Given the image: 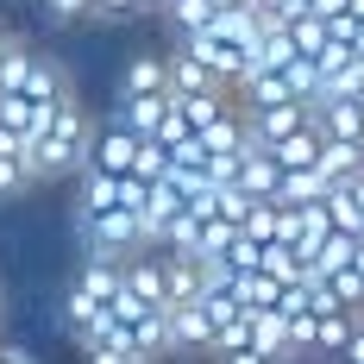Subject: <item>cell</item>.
<instances>
[{"label":"cell","instance_id":"30bf717a","mask_svg":"<svg viewBox=\"0 0 364 364\" xmlns=\"http://www.w3.org/2000/svg\"><path fill=\"white\" fill-rule=\"evenodd\" d=\"M0 364H38V358L26 352V346H6V339H0Z\"/></svg>","mask_w":364,"mask_h":364},{"label":"cell","instance_id":"277c9868","mask_svg":"<svg viewBox=\"0 0 364 364\" xmlns=\"http://www.w3.org/2000/svg\"><path fill=\"white\" fill-rule=\"evenodd\" d=\"M132 95H170V88H164V50H132V57H126V70H119V101H132Z\"/></svg>","mask_w":364,"mask_h":364},{"label":"cell","instance_id":"5b68a950","mask_svg":"<svg viewBox=\"0 0 364 364\" xmlns=\"http://www.w3.org/2000/svg\"><path fill=\"white\" fill-rule=\"evenodd\" d=\"M270 157H277V170H314V157H321V132L301 126V132H289L283 145H270Z\"/></svg>","mask_w":364,"mask_h":364},{"label":"cell","instance_id":"7a4b0ae2","mask_svg":"<svg viewBox=\"0 0 364 364\" xmlns=\"http://www.w3.org/2000/svg\"><path fill=\"white\" fill-rule=\"evenodd\" d=\"M164 113H170V95H132V101L113 95V113H107V119L119 126V132H132V139H157Z\"/></svg>","mask_w":364,"mask_h":364},{"label":"cell","instance_id":"9c48e42d","mask_svg":"<svg viewBox=\"0 0 364 364\" xmlns=\"http://www.w3.org/2000/svg\"><path fill=\"white\" fill-rule=\"evenodd\" d=\"M333 364H364V314L352 321V333H346V346H339V358Z\"/></svg>","mask_w":364,"mask_h":364},{"label":"cell","instance_id":"7c38bea8","mask_svg":"<svg viewBox=\"0 0 364 364\" xmlns=\"http://www.w3.org/2000/svg\"><path fill=\"white\" fill-rule=\"evenodd\" d=\"M13 44H19V32H6V26H0V63L13 57Z\"/></svg>","mask_w":364,"mask_h":364},{"label":"cell","instance_id":"8fae6325","mask_svg":"<svg viewBox=\"0 0 364 364\" xmlns=\"http://www.w3.org/2000/svg\"><path fill=\"white\" fill-rule=\"evenodd\" d=\"M214 364H270V358H257V352H220Z\"/></svg>","mask_w":364,"mask_h":364},{"label":"cell","instance_id":"5bb4252c","mask_svg":"<svg viewBox=\"0 0 364 364\" xmlns=\"http://www.w3.org/2000/svg\"><path fill=\"white\" fill-rule=\"evenodd\" d=\"M157 6H164V0H145V13H157Z\"/></svg>","mask_w":364,"mask_h":364},{"label":"cell","instance_id":"52a82bcc","mask_svg":"<svg viewBox=\"0 0 364 364\" xmlns=\"http://www.w3.org/2000/svg\"><path fill=\"white\" fill-rule=\"evenodd\" d=\"M26 188H38L32 170H26V157H0V201H19Z\"/></svg>","mask_w":364,"mask_h":364},{"label":"cell","instance_id":"3957f363","mask_svg":"<svg viewBox=\"0 0 364 364\" xmlns=\"http://www.w3.org/2000/svg\"><path fill=\"white\" fill-rule=\"evenodd\" d=\"M314 176L327 182H352V176H364V145L358 139H321V157H314Z\"/></svg>","mask_w":364,"mask_h":364},{"label":"cell","instance_id":"ba28073f","mask_svg":"<svg viewBox=\"0 0 364 364\" xmlns=\"http://www.w3.org/2000/svg\"><path fill=\"white\" fill-rule=\"evenodd\" d=\"M145 0H88V19H139Z\"/></svg>","mask_w":364,"mask_h":364},{"label":"cell","instance_id":"4fadbf2b","mask_svg":"<svg viewBox=\"0 0 364 364\" xmlns=\"http://www.w3.org/2000/svg\"><path fill=\"white\" fill-rule=\"evenodd\" d=\"M358 139H364V95H358Z\"/></svg>","mask_w":364,"mask_h":364},{"label":"cell","instance_id":"8992f818","mask_svg":"<svg viewBox=\"0 0 364 364\" xmlns=\"http://www.w3.org/2000/svg\"><path fill=\"white\" fill-rule=\"evenodd\" d=\"M75 352H82V364H139L132 352H126V346H113L107 333H95V339H82Z\"/></svg>","mask_w":364,"mask_h":364},{"label":"cell","instance_id":"6da1fadb","mask_svg":"<svg viewBox=\"0 0 364 364\" xmlns=\"http://www.w3.org/2000/svg\"><path fill=\"white\" fill-rule=\"evenodd\" d=\"M88 139H95V119H88V107L75 101V88H70V95L50 107L44 132L26 145V170H32V182L82 176V164H88Z\"/></svg>","mask_w":364,"mask_h":364}]
</instances>
